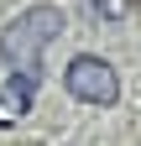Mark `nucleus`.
<instances>
[{
    "instance_id": "3",
    "label": "nucleus",
    "mask_w": 141,
    "mask_h": 146,
    "mask_svg": "<svg viewBox=\"0 0 141 146\" xmlns=\"http://www.w3.org/2000/svg\"><path fill=\"white\" fill-rule=\"evenodd\" d=\"M131 5H136V11H141V0H131Z\"/></svg>"
},
{
    "instance_id": "1",
    "label": "nucleus",
    "mask_w": 141,
    "mask_h": 146,
    "mask_svg": "<svg viewBox=\"0 0 141 146\" xmlns=\"http://www.w3.org/2000/svg\"><path fill=\"white\" fill-rule=\"evenodd\" d=\"M63 26H68V16H63L58 5H26L5 31H0V58L16 68V78L42 84V47H47Z\"/></svg>"
},
{
    "instance_id": "2",
    "label": "nucleus",
    "mask_w": 141,
    "mask_h": 146,
    "mask_svg": "<svg viewBox=\"0 0 141 146\" xmlns=\"http://www.w3.org/2000/svg\"><path fill=\"white\" fill-rule=\"evenodd\" d=\"M63 89H68L73 99H84V104H99V110H110V104L120 99L115 68L104 63V58H94V52H78V58L63 68Z\"/></svg>"
}]
</instances>
